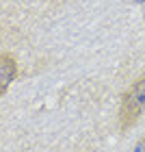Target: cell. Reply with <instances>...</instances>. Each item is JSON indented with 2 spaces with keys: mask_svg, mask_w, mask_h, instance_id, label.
<instances>
[{
  "mask_svg": "<svg viewBox=\"0 0 145 152\" xmlns=\"http://www.w3.org/2000/svg\"><path fill=\"white\" fill-rule=\"evenodd\" d=\"M17 78V59L11 52H0V98Z\"/></svg>",
  "mask_w": 145,
  "mask_h": 152,
  "instance_id": "2",
  "label": "cell"
},
{
  "mask_svg": "<svg viewBox=\"0 0 145 152\" xmlns=\"http://www.w3.org/2000/svg\"><path fill=\"white\" fill-rule=\"evenodd\" d=\"M145 113V72L136 78L121 96L119 104V128L130 130Z\"/></svg>",
  "mask_w": 145,
  "mask_h": 152,
  "instance_id": "1",
  "label": "cell"
},
{
  "mask_svg": "<svg viewBox=\"0 0 145 152\" xmlns=\"http://www.w3.org/2000/svg\"><path fill=\"white\" fill-rule=\"evenodd\" d=\"M134 152H145V137L136 143V148H134Z\"/></svg>",
  "mask_w": 145,
  "mask_h": 152,
  "instance_id": "3",
  "label": "cell"
}]
</instances>
